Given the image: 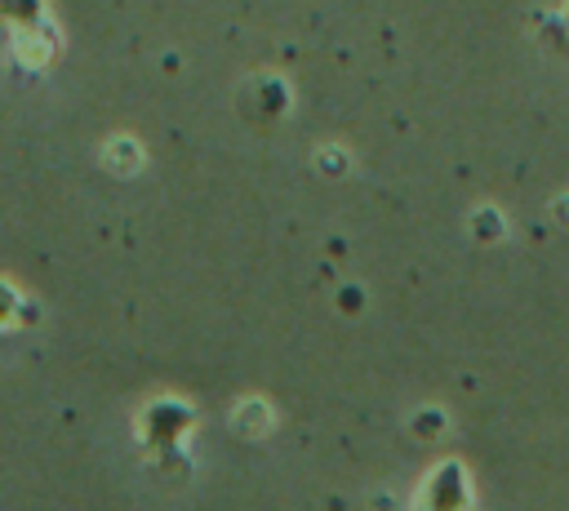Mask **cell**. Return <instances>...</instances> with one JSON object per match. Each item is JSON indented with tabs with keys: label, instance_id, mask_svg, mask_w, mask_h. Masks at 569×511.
Returning <instances> with one entry per match:
<instances>
[{
	"label": "cell",
	"instance_id": "obj_1",
	"mask_svg": "<svg viewBox=\"0 0 569 511\" xmlns=\"http://www.w3.org/2000/svg\"><path fill=\"white\" fill-rule=\"evenodd\" d=\"M18 320H36V311L18 298V289H13V284H4V280H0V329H9V324H18Z\"/></svg>",
	"mask_w": 569,
	"mask_h": 511
}]
</instances>
